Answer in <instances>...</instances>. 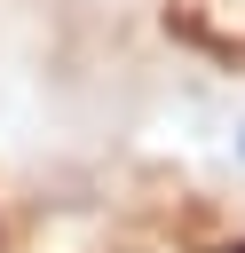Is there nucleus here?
Listing matches in <instances>:
<instances>
[{"label": "nucleus", "mask_w": 245, "mask_h": 253, "mask_svg": "<svg viewBox=\"0 0 245 253\" xmlns=\"http://www.w3.org/2000/svg\"><path fill=\"white\" fill-rule=\"evenodd\" d=\"M229 166H237V174H245V111H237V119H229Z\"/></svg>", "instance_id": "f257e3e1"}]
</instances>
